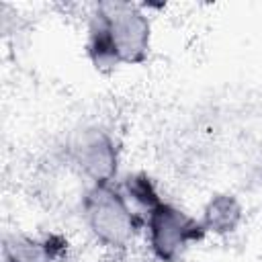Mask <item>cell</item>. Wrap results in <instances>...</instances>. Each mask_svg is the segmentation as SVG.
I'll return each mask as SVG.
<instances>
[{"instance_id":"obj_1","label":"cell","mask_w":262,"mask_h":262,"mask_svg":"<svg viewBox=\"0 0 262 262\" xmlns=\"http://www.w3.org/2000/svg\"><path fill=\"white\" fill-rule=\"evenodd\" d=\"M154 25L143 4L106 0L96 2L86 25V57L100 74L123 66H141L151 53Z\"/></svg>"},{"instance_id":"obj_2","label":"cell","mask_w":262,"mask_h":262,"mask_svg":"<svg viewBox=\"0 0 262 262\" xmlns=\"http://www.w3.org/2000/svg\"><path fill=\"white\" fill-rule=\"evenodd\" d=\"M80 213L90 237L104 252H129L143 231V215L123 194L119 182L88 184Z\"/></svg>"},{"instance_id":"obj_3","label":"cell","mask_w":262,"mask_h":262,"mask_svg":"<svg viewBox=\"0 0 262 262\" xmlns=\"http://www.w3.org/2000/svg\"><path fill=\"white\" fill-rule=\"evenodd\" d=\"M143 237L156 262H180L207 231L196 215L164 199L143 217Z\"/></svg>"},{"instance_id":"obj_4","label":"cell","mask_w":262,"mask_h":262,"mask_svg":"<svg viewBox=\"0 0 262 262\" xmlns=\"http://www.w3.org/2000/svg\"><path fill=\"white\" fill-rule=\"evenodd\" d=\"M70 166L88 180V184H108L119 180L121 147L115 135L98 125L76 131L66 147Z\"/></svg>"},{"instance_id":"obj_5","label":"cell","mask_w":262,"mask_h":262,"mask_svg":"<svg viewBox=\"0 0 262 262\" xmlns=\"http://www.w3.org/2000/svg\"><path fill=\"white\" fill-rule=\"evenodd\" d=\"M207 235L227 237L233 235L246 221V207L235 192L219 190L213 192L205 205L201 207L199 215Z\"/></svg>"},{"instance_id":"obj_6","label":"cell","mask_w":262,"mask_h":262,"mask_svg":"<svg viewBox=\"0 0 262 262\" xmlns=\"http://www.w3.org/2000/svg\"><path fill=\"white\" fill-rule=\"evenodd\" d=\"M55 235H29V233H6L2 239L4 262H57L66 246L55 244Z\"/></svg>"},{"instance_id":"obj_7","label":"cell","mask_w":262,"mask_h":262,"mask_svg":"<svg viewBox=\"0 0 262 262\" xmlns=\"http://www.w3.org/2000/svg\"><path fill=\"white\" fill-rule=\"evenodd\" d=\"M117 182H119L123 194H125V196L129 199V203L135 207V211L141 213L143 217H145L154 207H158V205L164 201V196H162V192H160V188H158V182H156L147 172H141V170L129 172V174H125V176H123L121 180H117Z\"/></svg>"}]
</instances>
